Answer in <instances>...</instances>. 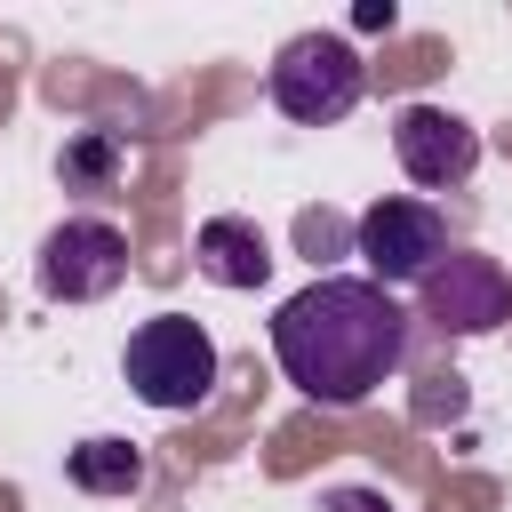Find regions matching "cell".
Returning <instances> with one entry per match:
<instances>
[{"label": "cell", "instance_id": "6da1fadb", "mask_svg": "<svg viewBox=\"0 0 512 512\" xmlns=\"http://www.w3.org/2000/svg\"><path fill=\"white\" fill-rule=\"evenodd\" d=\"M272 360L304 400L352 408L408 360V312L376 280H312L272 312Z\"/></svg>", "mask_w": 512, "mask_h": 512}, {"label": "cell", "instance_id": "7a4b0ae2", "mask_svg": "<svg viewBox=\"0 0 512 512\" xmlns=\"http://www.w3.org/2000/svg\"><path fill=\"white\" fill-rule=\"evenodd\" d=\"M128 392L160 416H184L216 392V336L192 312H152L128 336Z\"/></svg>", "mask_w": 512, "mask_h": 512}, {"label": "cell", "instance_id": "3957f363", "mask_svg": "<svg viewBox=\"0 0 512 512\" xmlns=\"http://www.w3.org/2000/svg\"><path fill=\"white\" fill-rule=\"evenodd\" d=\"M360 88H368V64H360V48H352L344 32H296V40L272 56V104H280L288 120H304V128L344 120V112L360 104Z\"/></svg>", "mask_w": 512, "mask_h": 512}, {"label": "cell", "instance_id": "277c9868", "mask_svg": "<svg viewBox=\"0 0 512 512\" xmlns=\"http://www.w3.org/2000/svg\"><path fill=\"white\" fill-rule=\"evenodd\" d=\"M352 256L368 264L376 288H392V280H416L424 288L440 272V256H448V216L432 200H376L352 224Z\"/></svg>", "mask_w": 512, "mask_h": 512}, {"label": "cell", "instance_id": "5b68a950", "mask_svg": "<svg viewBox=\"0 0 512 512\" xmlns=\"http://www.w3.org/2000/svg\"><path fill=\"white\" fill-rule=\"evenodd\" d=\"M128 280V240L104 224V216H64L48 240H40V288L56 304H96Z\"/></svg>", "mask_w": 512, "mask_h": 512}, {"label": "cell", "instance_id": "8992f818", "mask_svg": "<svg viewBox=\"0 0 512 512\" xmlns=\"http://www.w3.org/2000/svg\"><path fill=\"white\" fill-rule=\"evenodd\" d=\"M392 152L408 168V184L440 192V184H464L472 160H480V128L456 120L448 104H400L392 112Z\"/></svg>", "mask_w": 512, "mask_h": 512}, {"label": "cell", "instance_id": "52a82bcc", "mask_svg": "<svg viewBox=\"0 0 512 512\" xmlns=\"http://www.w3.org/2000/svg\"><path fill=\"white\" fill-rule=\"evenodd\" d=\"M424 312L440 320V328H496L504 312H512V280H504V264L496 256H464V248H448L440 256V272L424 280Z\"/></svg>", "mask_w": 512, "mask_h": 512}, {"label": "cell", "instance_id": "ba28073f", "mask_svg": "<svg viewBox=\"0 0 512 512\" xmlns=\"http://www.w3.org/2000/svg\"><path fill=\"white\" fill-rule=\"evenodd\" d=\"M192 264H200L216 288H264L272 248H264V232H256L248 216H208V224L192 232Z\"/></svg>", "mask_w": 512, "mask_h": 512}, {"label": "cell", "instance_id": "9c48e42d", "mask_svg": "<svg viewBox=\"0 0 512 512\" xmlns=\"http://www.w3.org/2000/svg\"><path fill=\"white\" fill-rule=\"evenodd\" d=\"M64 472H72V488H88V496H136V488H144V456H136V440H112V432L80 440V448L64 456Z\"/></svg>", "mask_w": 512, "mask_h": 512}, {"label": "cell", "instance_id": "30bf717a", "mask_svg": "<svg viewBox=\"0 0 512 512\" xmlns=\"http://www.w3.org/2000/svg\"><path fill=\"white\" fill-rule=\"evenodd\" d=\"M336 240H344V224H336L328 208H304V216H296V248H304L312 264H328V256H336Z\"/></svg>", "mask_w": 512, "mask_h": 512}, {"label": "cell", "instance_id": "8fae6325", "mask_svg": "<svg viewBox=\"0 0 512 512\" xmlns=\"http://www.w3.org/2000/svg\"><path fill=\"white\" fill-rule=\"evenodd\" d=\"M320 512H400L384 488H328V504Z\"/></svg>", "mask_w": 512, "mask_h": 512}, {"label": "cell", "instance_id": "7c38bea8", "mask_svg": "<svg viewBox=\"0 0 512 512\" xmlns=\"http://www.w3.org/2000/svg\"><path fill=\"white\" fill-rule=\"evenodd\" d=\"M352 24H360V32H392V0H360Z\"/></svg>", "mask_w": 512, "mask_h": 512}]
</instances>
